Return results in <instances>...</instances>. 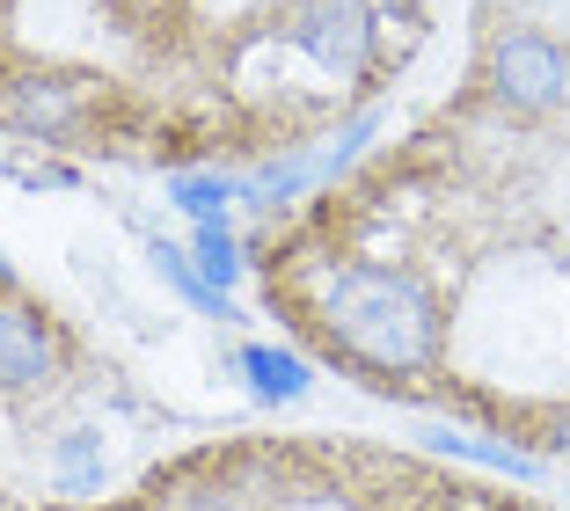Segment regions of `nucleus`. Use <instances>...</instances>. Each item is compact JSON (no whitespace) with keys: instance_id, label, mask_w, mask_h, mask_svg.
Here are the masks:
<instances>
[{"instance_id":"1","label":"nucleus","mask_w":570,"mask_h":511,"mask_svg":"<svg viewBox=\"0 0 570 511\" xmlns=\"http://www.w3.org/2000/svg\"><path fill=\"white\" fill-rule=\"evenodd\" d=\"M315 330L373 373H432L439 365V299L395 264H336L315 285Z\"/></svg>"},{"instance_id":"2","label":"nucleus","mask_w":570,"mask_h":511,"mask_svg":"<svg viewBox=\"0 0 570 511\" xmlns=\"http://www.w3.org/2000/svg\"><path fill=\"white\" fill-rule=\"evenodd\" d=\"M483 81L512 117H549L570 102V51L541 30H498L483 51Z\"/></svg>"},{"instance_id":"3","label":"nucleus","mask_w":570,"mask_h":511,"mask_svg":"<svg viewBox=\"0 0 570 511\" xmlns=\"http://www.w3.org/2000/svg\"><path fill=\"white\" fill-rule=\"evenodd\" d=\"M278 37L301 51L315 73L352 81V73H366V59H373V8L366 0H293V8L278 16Z\"/></svg>"},{"instance_id":"4","label":"nucleus","mask_w":570,"mask_h":511,"mask_svg":"<svg viewBox=\"0 0 570 511\" xmlns=\"http://www.w3.org/2000/svg\"><path fill=\"white\" fill-rule=\"evenodd\" d=\"M67 373V336L30 299H0V395H37Z\"/></svg>"},{"instance_id":"5","label":"nucleus","mask_w":570,"mask_h":511,"mask_svg":"<svg viewBox=\"0 0 570 511\" xmlns=\"http://www.w3.org/2000/svg\"><path fill=\"white\" fill-rule=\"evenodd\" d=\"M88 96L73 73H16V81H0V125L22 139H67L81 125Z\"/></svg>"},{"instance_id":"6","label":"nucleus","mask_w":570,"mask_h":511,"mask_svg":"<svg viewBox=\"0 0 570 511\" xmlns=\"http://www.w3.org/2000/svg\"><path fill=\"white\" fill-rule=\"evenodd\" d=\"M235 365H242V380H249L256 402H301L307 387H315L307 358H301V351H285V344H242Z\"/></svg>"},{"instance_id":"7","label":"nucleus","mask_w":570,"mask_h":511,"mask_svg":"<svg viewBox=\"0 0 570 511\" xmlns=\"http://www.w3.org/2000/svg\"><path fill=\"white\" fill-rule=\"evenodd\" d=\"M424 445L432 453H453V461H483V468H498V475H520V482H534L541 475V461L534 453H520V445H504V439H475V431H424Z\"/></svg>"},{"instance_id":"8","label":"nucleus","mask_w":570,"mask_h":511,"mask_svg":"<svg viewBox=\"0 0 570 511\" xmlns=\"http://www.w3.org/2000/svg\"><path fill=\"white\" fill-rule=\"evenodd\" d=\"M102 431H59V445H51V475H59V490L67 497H88L102 490Z\"/></svg>"},{"instance_id":"9","label":"nucleus","mask_w":570,"mask_h":511,"mask_svg":"<svg viewBox=\"0 0 570 511\" xmlns=\"http://www.w3.org/2000/svg\"><path fill=\"white\" fill-rule=\"evenodd\" d=\"M190 264H198V278L213 285V293H235V285H242V242H235V227H227V219H198Z\"/></svg>"},{"instance_id":"10","label":"nucleus","mask_w":570,"mask_h":511,"mask_svg":"<svg viewBox=\"0 0 570 511\" xmlns=\"http://www.w3.org/2000/svg\"><path fill=\"white\" fill-rule=\"evenodd\" d=\"M147 256H154V271H161V278L176 285V293H184L198 314H213V322H235V299H227V293H213V285L198 278V264H190V248H176V242H154Z\"/></svg>"},{"instance_id":"11","label":"nucleus","mask_w":570,"mask_h":511,"mask_svg":"<svg viewBox=\"0 0 570 511\" xmlns=\"http://www.w3.org/2000/svg\"><path fill=\"white\" fill-rule=\"evenodd\" d=\"M242 198V176H213V168H190V176H168V205H184L190 219H227V205Z\"/></svg>"},{"instance_id":"12","label":"nucleus","mask_w":570,"mask_h":511,"mask_svg":"<svg viewBox=\"0 0 570 511\" xmlns=\"http://www.w3.org/2000/svg\"><path fill=\"white\" fill-rule=\"evenodd\" d=\"M373 132H381V117L358 110V117H344V125H336L322 147H307V154H315V183H336V176H344V168L366 154V139H373Z\"/></svg>"},{"instance_id":"13","label":"nucleus","mask_w":570,"mask_h":511,"mask_svg":"<svg viewBox=\"0 0 570 511\" xmlns=\"http://www.w3.org/2000/svg\"><path fill=\"white\" fill-rule=\"evenodd\" d=\"M541 445H549L556 461H570V410H556V416H549V431H541Z\"/></svg>"},{"instance_id":"14","label":"nucleus","mask_w":570,"mask_h":511,"mask_svg":"<svg viewBox=\"0 0 570 511\" xmlns=\"http://www.w3.org/2000/svg\"><path fill=\"white\" fill-rule=\"evenodd\" d=\"M0 285H16V264H8V256H0Z\"/></svg>"},{"instance_id":"15","label":"nucleus","mask_w":570,"mask_h":511,"mask_svg":"<svg viewBox=\"0 0 570 511\" xmlns=\"http://www.w3.org/2000/svg\"><path fill=\"white\" fill-rule=\"evenodd\" d=\"M527 511H534V504H527Z\"/></svg>"}]
</instances>
